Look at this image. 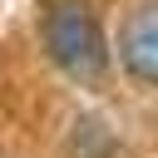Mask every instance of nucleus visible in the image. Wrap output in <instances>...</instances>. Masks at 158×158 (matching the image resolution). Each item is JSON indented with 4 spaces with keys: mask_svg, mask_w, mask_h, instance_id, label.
Returning a JSON list of instances; mask_svg holds the SVG:
<instances>
[{
    "mask_svg": "<svg viewBox=\"0 0 158 158\" xmlns=\"http://www.w3.org/2000/svg\"><path fill=\"white\" fill-rule=\"evenodd\" d=\"M44 49L74 79H99L104 64H109L104 30H99V20H94V10L84 0H59L44 15Z\"/></svg>",
    "mask_w": 158,
    "mask_h": 158,
    "instance_id": "1",
    "label": "nucleus"
},
{
    "mask_svg": "<svg viewBox=\"0 0 158 158\" xmlns=\"http://www.w3.org/2000/svg\"><path fill=\"white\" fill-rule=\"evenodd\" d=\"M118 59L133 79L158 84V5H138L118 30Z\"/></svg>",
    "mask_w": 158,
    "mask_h": 158,
    "instance_id": "2",
    "label": "nucleus"
}]
</instances>
